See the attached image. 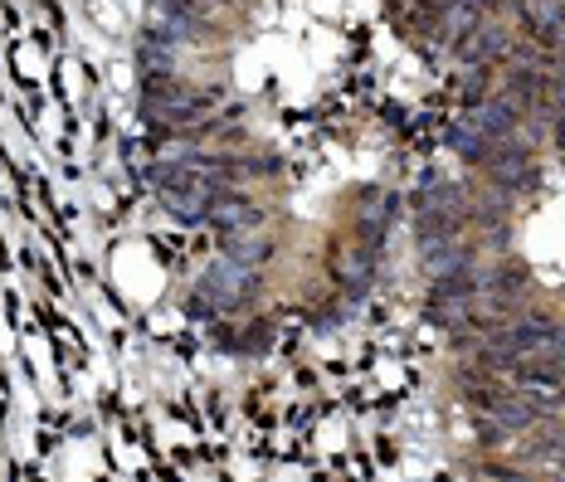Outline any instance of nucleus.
I'll list each match as a JSON object with an SVG mask.
<instances>
[{"mask_svg":"<svg viewBox=\"0 0 565 482\" xmlns=\"http://www.w3.org/2000/svg\"><path fill=\"white\" fill-rule=\"evenodd\" d=\"M215 103H220V93L191 88V84H181V78H147V88H141V113L167 127L205 122V113L215 108Z\"/></svg>","mask_w":565,"mask_h":482,"instance_id":"nucleus-1","label":"nucleus"},{"mask_svg":"<svg viewBox=\"0 0 565 482\" xmlns=\"http://www.w3.org/2000/svg\"><path fill=\"white\" fill-rule=\"evenodd\" d=\"M157 195H161V205H167V215L195 225V219L210 215L220 185H210L205 175H195L191 167H181V161H161L157 167Z\"/></svg>","mask_w":565,"mask_h":482,"instance_id":"nucleus-2","label":"nucleus"},{"mask_svg":"<svg viewBox=\"0 0 565 482\" xmlns=\"http://www.w3.org/2000/svg\"><path fill=\"white\" fill-rule=\"evenodd\" d=\"M195 292L210 312H234L254 298V268H244V264H234V258L220 254L215 264L195 278Z\"/></svg>","mask_w":565,"mask_h":482,"instance_id":"nucleus-3","label":"nucleus"},{"mask_svg":"<svg viewBox=\"0 0 565 482\" xmlns=\"http://www.w3.org/2000/svg\"><path fill=\"white\" fill-rule=\"evenodd\" d=\"M419 244H439V239H458L463 229V210H458L454 191H424L419 195Z\"/></svg>","mask_w":565,"mask_h":482,"instance_id":"nucleus-4","label":"nucleus"},{"mask_svg":"<svg viewBox=\"0 0 565 482\" xmlns=\"http://www.w3.org/2000/svg\"><path fill=\"white\" fill-rule=\"evenodd\" d=\"M205 225L215 229L220 239H234V234H258V225H264V210H258L254 200H244V195L220 191L215 205H210V215H205Z\"/></svg>","mask_w":565,"mask_h":482,"instance_id":"nucleus-5","label":"nucleus"},{"mask_svg":"<svg viewBox=\"0 0 565 482\" xmlns=\"http://www.w3.org/2000/svg\"><path fill=\"white\" fill-rule=\"evenodd\" d=\"M482 171H488L492 181H498L508 195H512V191H532V185H536V167H532V157H526V151H516V142L492 151L488 167H482Z\"/></svg>","mask_w":565,"mask_h":482,"instance_id":"nucleus-6","label":"nucleus"},{"mask_svg":"<svg viewBox=\"0 0 565 482\" xmlns=\"http://www.w3.org/2000/svg\"><path fill=\"white\" fill-rule=\"evenodd\" d=\"M424 268H429L434 283L444 278H458V274H473L478 268V254L458 239H439V244H424Z\"/></svg>","mask_w":565,"mask_h":482,"instance_id":"nucleus-7","label":"nucleus"},{"mask_svg":"<svg viewBox=\"0 0 565 482\" xmlns=\"http://www.w3.org/2000/svg\"><path fill=\"white\" fill-rule=\"evenodd\" d=\"M478 409L502 429H532L541 415L532 399H522V395H478Z\"/></svg>","mask_w":565,"mask_h":482,"instance_id":"nucleus-8","label":"nucleus"},{"mask_svg":"<svg viewBox=\"0 0 565 482\" xmlns=\"http://www.w3.org/2000/svg\"><path fill=\"white\" fill-rule=\"evenodd\" d=\"M375 278V249L371 244H347L337 254V283H347V292H366Z\"/></svg>","mask_w":565,"mask_h":482,"instance_id":"nucleus-9","label":"nucleus"},{"mask_svg":"<svg viewBox=\"0 0 565 482\" xmlns=\"http://www.w3.org/2000/svg\"><path fill=\"white\" fill-rule=\"evenodd\" d=\"M141 68H147V78H175V40L147 30V40H141Z\"/></svg>","mask_w":565,"mask_h":482,"instance_id":"nucleus-10","label":"nucleus"},{"mask_svg":"<svg viewBox=\"0 0 565 482\" xmlns=\"http://www.w3.org/2000/svg\"><path fill=\"white\" fill-rule=\"evenodd\" d=\"M268 254H274V244H268L264 234H234V239H225V258H234V264H244V268L268 264Z\"/></svg>","mask_w":565,"mask_h":482,"instance_id":"nucleus-11","label":"nucleus"},{"mask_svg":"<svg viewBox=\"0 0 565 482\" xmlns=\"http://www.w3.org/2000/svg\"><path fill=\"white\" fill-rule=\"evenodd\" d=\"M458 6H463L468 15H488V10H498V0H458Z\"/></svg>","mask_w":565,"mask_h":482,"instance_id":"nucleus-12","label":"nucleus"},{"mask_svg":"<svg viewBox=\"0 0 565 482\" xmlns=\"http://www.w3.org/2000/svg\"><path fill=\"white\" fill-rule=\"evenodd\" d=\"M556 142H561V157H565V117H561V127H556Z\"/></svg>","mask_w":565,"mask_h":482,"instance_id":"nucleus-13","label":"nucleus"}]
</instances>
